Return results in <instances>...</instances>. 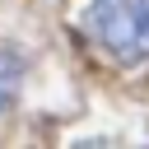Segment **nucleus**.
Wrapping results in <instances>:
<instances>
[{"instance_id": "nucleus-1", "label": "nucleus", "mask_w": 149, "mask_h": 149, "mask_svg": "<svg viewBox=\"0 0 149 149\" xmlns=\"http://www.w3.org/2000/svg\"><path fill=\"white\" fill-rule=\"evenodd\" d=\"M84 33L121 65L149 61V0H93L84 9Z\"/></svg>"}, {"instance_id": "nucleus-2", "label": "nucleus", "mask_w": 149, "mask_h": 149, "mask_svg": "<svg viewBox=\"0 0 149 149\" xmlns=\"http://www.w3.org/2000/svg\"><path fill=\"white\" fill-rule=\"evenodd\" d=\"M19 84H23V61L14 51H0V107L19 93Z\"/></svg>"}]
</instances>
